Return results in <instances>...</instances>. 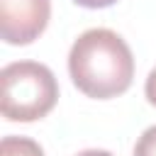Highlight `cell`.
Here are the masks:
<instances>
[{"label":"cell","instance_id":"obj_1","mask_svg":"<svg viewBox=\"0 0 156 156\" xmlns=\"http://www.w3.org/2000/svg\"><path fill=\"white\" fill-rule=\"evenodd\" d=\"M68 73L83 95L95 100L117 98L132 85L134 56L117 32L95 27L73 41L68 51Z\"/></svg>","mask_w":156,"mask_h":156},{"label":"cell","instance_id":"obj_2","mask_svg":"<svg viewBox=\"0 0 156 156\" xmlns=\"http://www.w3.org/2000/svg\"><path fill=\"white\" fill-rule=\"evenodd\" d=\"M0 112L10 122H37L58 100V83L49 66L39 61H15L0 71Z\"/></svg>","mask_w":156,"mask_h":156},{"label":"cell","instance_id":"obj_3","mask_svg":"<svg viewBox=\"0 0 156 156\" xmlns=\"http://www.w3.org/2000/svg\"><path fill=\"white\" fill-rule=\"evenodd\" d=\"M51 0H0V37L12 46H27L46 29Z\"/></svg>","mask_w":156,"mask_h":156},{"label":"cell","instance_id":"obj_4","mask_svg":"<svg viewBox=\"0 0 156 156\" xmlns=\"http://www.w3.org/2000/svg\"><path fill=\"white\" fill-rule=\"evenodd\" d=\"M0 156H44V149L29 136L10 134L0 141Z\"/></svg>","mask_w":156,"mask_h":156},{"label":"cell","instance_id":"obj_5","mask_svg":"<svg viewBox=\"0 0 156 156\" xmlns=\"http://www.w3.org/2000/svg\"><path fill=\"white\" fill-rule=\"evenodd\" d=\"M134 156H156V124L141 132L134 144Z\"/></svg>","mask_w":156,"mask_h":156},{"label":"cell","instance_id":"obj_6","mask_svg":"<svg viewBox=\"0 0 156 156\" xmlns=\"http://www.w3.org/2000/svg\"><path fill=\"white\" fill-rule=\"evenodd\" d=\"M144 95H146V100L156 107V68H151V73L146 76V83H144Z\"/></svg>","mask_w":156,"mask_h":156},{"label":"cell","instance_id":"obj_7","mask_svg":"<svg viewBox=\"0 0 156 156\" xmlns=\"http://www.w3.org/2000/svg\"><path fill=\"white\" fill-rule=\"evenodd\" d=\"M73 2L80 5V7H88V10H102V7L115 5L117 0H73Z\"/></svg>","mask_w":156,"mask_h":156},{"label":"cell","instance_id":"obj_8","mask_svg":"<svg viewBox=\"0 0 156 156\" xmlns=\"http://www.w3.org/2000/svg\"><path fill=\"white\" fill-rule=\"evenodd\" d=\"M76 156H112V154H110V151H105V149H85V151L76 154Z\"/></svg>","mask_w":156,"mask_h":156}]
</instances>
